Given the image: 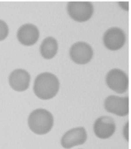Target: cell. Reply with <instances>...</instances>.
Instances as JSON below:
<instances>
[{"instance_id": "8fae6325", "label": "cell", "mask_w": 131, "mask_h": 149, "mask_svg": "<svg viewBox=\"0 0 131 149\" xmlns=\"http://www.w3.org/2000/svg\"><path fill=\"white\" fill-rule=\"evenodd\" d=\"M30 83V75L23 69H16L9 76L10 88L16 91H25L28 89Z\"/></svg>"}, {"instance_id": "6da1fadb", "label": "cell", "mask_w": 131, "mask_h": 149, "mask_svg": "<svg viewBox=\"0 0 131 149\" xmlns=\"http://www.w3.org/2000/svg\"><path fill=\"white\" fill-rule=\"evenodd\" d=\"M60 84L55 74L44 72L38 74L34 84L35 95L41 100H47L54 98L58 92Z\"/></svg>"}, {"instance_id": "9c48e42d", "label": "cell", "mask_w": 131, "mask_h": 149, "mask_svg": "<svg viewBox=\"0 0 131 149\" xmlns=\"http://www.w3.org/2000/svg\"><path fill=\"white\" fill-rule=\"evenodd\" d=\"M116 126L114 120L110 116L98 118L94 124V132L99 139H108L115 132Z\"/></svg>"}, {"instance_id": "52a82bcc", "label": "cell", "mask_w": 131, "mask_h": 149, "mask_svg": "<svg viewBox=\"0 0 131 149\" xmlns=\"http://www.w3.org/2000/svg\"><path fill=\"white\" fill-rule=\"evenodd\" d=\"M104 107L110 113L121 117L126 116L129 114V98L110 95L105 100Z\"/></svg>"}, {"instance_id": "30bf717a", "label": "cell", "mask_w": 131, "mask_h": 149, "mask_svg": "<svg viewBox=\"0 0 131 149\" xmlns=\"http://www.w3.org/2000/svg\"><path fill=\"white\" fill-rule=\"evenodd\" d=\"M17 38L21 44L30 47L38 42L39 39V31L34 24L26 23L19 27L17 32Z\"/></svg>"}, {"instance_id": "277c9868", "label": "cell", "mask_w": 131, "mask_h": 149, "mask_svg": "<svg viewBox=\"0 0 131 149\" xmlns=\"http://www.w3.org/2000/svg\"><path fill=\"white\" fill-rule=\"evenodd\" d=\"M106 84L112 91L119 94L126 92L129 87V79L125 72L120 69H112L106 74Z\"/></svg>"}, {"instance_id": "8992f818", "label": "cell", "mask_w": 131, "mask_h": 149, "mask_svg": "<svg viewBox=\"0 0 131 149\" xmlns=\"http://www.w3.org/2000/svg\"><path fill=\"white\" fill-rule=\"evenodd\" d=\"M126 37L125 32L119 27H111L103 36V43L110 51H118L123 47Z\"/></svg>"}, {"instance_id": "9a60e30c", "label": "cell", "mask_w": 131, "mask_h": 149, "mask_svg": "<svg viewBox=\"0 0 131 149\" xmlns=\"http://www.w3.org/2000/svg\"><path fill=\"white\" fill-rule=\"evenodd\" d=\"M119 5L121 6L124 10H128V3H126V2H120V3H119Z\"/></svg>"}, {"instance_id": "5b68a950", "label": "cell", "mask_w": 131, "mask_h": 149, "mask_svg": "<svg viewBox=\"0 0 131 149\" xmlns=\"http://www.w3.org/2000/svg\"><path fill=\"white\" fill-rule=\"evenodd\" d=\"M94 56L91 46L85 42H75L70 50V57L72 61L79 65L88 63Z\"/></svg>"}, {"instance_id": "5bb4252c", "label": "cell", "mask_w": 131, "mask_h": 149, "mask_svg": "<svg viewBox=\"0 0 131 149\" xmlns=\"http://www.w3.org/2000/svg\"><path fill=\"white\" fill-rule=\"evenodd\" d=\"M128 127H129V124L128 123H126V124L125 125L124 127V136H125V139H126V140H129V135H128Z\"/></svg>"}, {"instance_id": "7c38bea8", "label": "cell", "mask_w": 131, "mask_h": 149, "mask_svg": "<svg viewBox=\"0 0 131 149\" xmlns=\"http://www.w3.org/2000/svg\"><path fill=\"white\" fill-rule=\"evenodd\" d=\"M58 52L57 40L54 37H47L42 42L40 46L41 55L46 59H51Z\"/></svg>"}, {"instance_id": "ba28073f", "label": "cell", "mask_w": 131, "mask_h": 149, "mask_svg": "<svg viewBox=\"0 0 131 149\" xmlns=\"http://www.w3.org/2000/svg\"><path fill=\"white\" fill-rule=\"evenodd\" d=\"M87 139V133L83 127H78L69 130L61 139V144L64 148L70 149L74 146L82 145Z\"/></svg>"}, {"instance_id": "7a4b0ae2", "label": "cell", "mask_w": 131, "mask_h": 149, "mask_svg": "<svg viewBox=\"0 0 131 149\" xmlns=\"http://www.w3.org/2000/svg\"><path fill=\"white\" fill-rule=\"evenodd\" d=\"M54 125L53 115L46 109L38 108L33 111L28 117V126L37 135H45L50 132Z\"/></svg>"}, {"instance_id": "4fadbf2b", "label": "cell", "mask_w": 131, "mask_h": 149, "mask_svg": "<svg viewBox=\"0 0 131 149\" xmlns=\"http://www.w3.org/2000/svg\"><path fill=\"white\" fill-rule=\"evenodd\" d=\"M9 27L4 21L0 19V41H3L8 36Z\"/></svg>"}, {"instance_id": "3957f363", "label": "cell", "mask_w": 131, "mask_h": 149, "mask_svg": "<svg viewBox=\"0 0 131 149\" xmlns=\"http://www.w3.org/2000/svg\"><path fill=\"white\" fill-rule=\"evenodd\" d=\"M67 12L74 21L83 23L92 17L94 6L90 2L86 1H72L67 4Z\"/></svg>"}]
</instances>
